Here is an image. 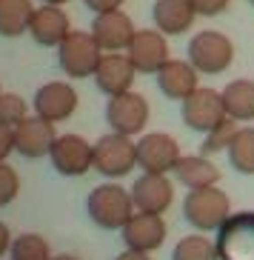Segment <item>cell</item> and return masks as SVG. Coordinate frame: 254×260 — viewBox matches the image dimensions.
Listing matches in <instances>:
<instances>
[{
	"mask_svg": "<svg viewBox=\"0 0 254 260\" xmlns=\"http://www.w3.org/2000/svg\"><path fill=\"white\" fill-rule=\"evenodd\" d=\"M123 243L126 249H134V252H154L160 249L163 240H166V223H163L160 214H149V212H137L131 214L129 223L123 229Z\"/></svg>",
	"mask_w": 254,
	"mask_h": 260,
	"instance_id": "cell-15",
	"label": "cell"
},
{
	"mask_svg": "<svg viewBox=\"0 0 254 260\" xmlns=\"http://www.w3.org/2000/svg\"><path fill=\"white\" fill-rule=\"evenodd\" d=\"M231 0H192V6L197 15L203 17H217V15H223L226 9H229Z\"/></svg>",
	"mask_w": 254,
	"mask_h": 260,
	"instance_id": "cell-30",
	"label": "cell"
},
{
	"mask_svg": "<svg viewBox=\"0 0 254 260\" xmlns=\"http://www.w3.org/2000/svg\"><path fill=\"white\" fill-rule=\"evenodd\" d=\"M234 135H237V123H234V117H226L217 129H211L206 135V140H203V146H200V154H217V152H229V146H231V140H234Z\"/></svg>",
	"mask_w": 254,
	"mask_h": 260,
	"instance_id": "cell-27",
	"label": "cell"
},
{
	"mask_svg": "<svg viewBox=\"0 0 254 260\" xmlns=\"http://www.w3.org/2000/svg\"><path fill=\"white\" fill-rule=\"evenodd\" d=\"M49 157L63 177H83L94 169V146L80 135H57Z\"/></svg>",
	"mask_w": 254,
	"mask_h": 260,
	"instance_id": "cell-10",
	"label": "cell"
},
{
	"mask_svg": "<svg viewBox=\"0 0 254 260\" xmlns=\"http://www.w3.org/2000/svg\"><path fill=\"white\" fill-rule=\"evenodd\" d=\"M174 177L189 191H194V189H206V186H217L220 169L208 160L206 154H186L174 166Z\"/></svg>",
	"mask_w": 254,
	"mask_h": 260,
	"instance_id": "cell-21",
	"label": "cell"
},
{
	"mask_svg": "<svg viewBox=\"0 0 254 260\" xmlns=\"http://www.w3.org/2000/svg\"><path fill=\"white\" fill-rule=\"evenodd\" d=\"M229 163L240 175H254V129H237L229 146Z\"/></svg>",
	"mask_w": 254,
	"mask_h": 260,
	"instance_id": "cell-24",
	"label": "cell"
},
{
	"mask_svg": "<svg viewBox=\"0 0 254 260\" xmlns=\"http://www.w3.org/2000/svg\"><path fill=\"white\" fill-rule=\"evenodd\" d=\"M126 54L131 57V63H134V69L140 75H157L171 60L166 35L160 29H137V35L131 40V46L126 49Z\"/></svg>",
	"mask_w": 254,
	"mask_h": 260,
	"instance_id": "cell-11",
	"label": "cell"
},
{
	"mask_svg": "<svg viewBox=\"0 0 254 260\" xmlns=\"http://www.w3.org/2000/svg\"><path fill=\"white\" fill-rule=\"evenodd\" d=\"M115 260H149L146 252H134V249H126V252H120Z\"/></svg>",
	"mask_w": 254,
	"mask_h": 260,
	"instance_id": "cell-34",
	"label": "cell"
},
{
	"mask_svg": "<svg viewBox=\"0 0 254 260\" xmlns=\"http://www.w3.org/2000/svg\"><path fill=\"white\" fill-rule=\"evenodd\" d=\"M226 115L234 120H254V83L251 80H231L223 89Z\"/></svg>",
	"mask_w": 254,
	"mask_h": 260,
	"instance_id": "cell-23",
	"label": "cell"
},
{
	"mask_svg": "<svg viewBox=\"0 0 254 260\" xmlns=\"http://www.w3.org/2000/svg\"><path fill=\"white\" fill-rule=\"evenodd\" d=\"M103 60V49L94 40L92 31L71 29L60 46H57V63L69 77H92Z\"/></svg>",
	"mask_w": 254,
	"mask_h": 260,
	"instance_id": "cell-3",
	"label": "cell"
},
{
	"mask_svg": "<svg viewBox=\"0 0 254 260\" xmlns=\"http://www.w3.org/2000/svg\"><path fill=\"white\" fill-rule=\"evenodd\" d=\"M52 260H77L75 254H57V257H52Z\"/></svg>",
	"mask_w": 254,
	"mask_h": 260,
	"instance_id": "cell-36",
	"label": "cell"
},
{
	"mask_svg": "<svg viewBox=\"0 0 254 260\" xmlns=\"http://www.w3.org/2000/svg\"><path fill=\"white\" fill-rule=\"evenodd\" d=\"M197 75L200 72L194 69L189 60H169L157 72V86H160V92L169 100H186L189 94H194L200 89Z\"/></svg>",
	"mask_w": 254,
	"mask_h": 260,
	"instance_id": "cell-19",
	"label": "cell"
},
{
	"mask_svg": "<svg viewBox=\"0 0 254 260\" xmlns=\"http://www.w3.org/2000/svg\"><path fill=\"white\" fill-rule=\"evenodd\" d=\"M134 63H131L129 54H120V52H108L103 54L100 66L94 72V83L103 94L115 98V94H123V92H131V83H134Z\"/></svg>",
	"mask_w": 254,
	"mask_h": 260,
	"instance_id": "cell-16",
	"label": "cell"
},
{
	"mask_svg": "<svg viewBox=\"0 0 254 260\" xmlns=\"http://www.w3.org/2000/svg\"><path fill=\"white\" fill-rule=\"evenodd\" d=\"M94 35V40L100 43L103 52H123V49L131 46V40L137 35L131 17L120 9L115 12H103V15H94V23L89 29Z\"/></svg>",
	"mask_w": 254,
	"mask_h": 260,
	"instance_id": "cell-13",
	"label": "cell"
},
{
	"mask_svg": "<svg viewBox=\"0 0 254 260\" xmlns=\"http://www.w3.org/2000/svg\"><path fill=\"white\" fill-rule=\"evenodd\" d=\"M0 94H3V92H0Z\"/></svg>",
	"mask_w": 254,
	"mask_h": 260,
	"instance_id": "cell-38",
	"label": "cell"
},
{
	"mask_svg": "<svg viewBox=\"0 0 254 260\" xmlns=\"http://www.w3.org/2000/svg\"><path fill=\"white\" fill-rule=\"evenodd\" d=\"M152 17L163 35H183L192 29L197 12H194L192 0H157L152 9Z\"/></svg>",
	"mask_w": 254,
	"mask_h": 260,
	"instance_id": "cell-20",
	"label": "cell"
},
{
	"mask_svg": "<svg viewBox=\"0 0 254 260\" xmlns=\"http://www.w3.org/2000/svg\"><path fill=\"white\" fill-rule=\"evenodd\" d=\"M234 60V46L223 31H197L189 40V63L203 75H220Z\"/></svg>",
	"mask_w": 254,
	"mask_h": 260,
	"instance_id": "cell-5",
	"label": "cell"
},
{
	"mask_svg": "<svg viewBox=\"0 0 254 260\" xmlns=\"http://www.w3.org/2000/svg\"><path fill=\"white\" fill-rule=\"evenodd\" d=\"M69 31H71L69 17H66V12L60 6H46L43 3L40 9H34L31 23H29V35L34 38L38 46H60Z\"/></svg>",
	"mask_w": 254,
	"mask_h": 260,
	"instance_id": "cell-18",
	"label": "cell"
},
{
	"mask_svg": "<svg viewBox=\"0 0 254 260\" xmlns=\"http://www.w3.org/2000/svg\"><path fill=\"white\" fill-rule=\"evenodd\" d=\"M86 212L92 217L94 226H100L106 232L123 229L129 217L134 214V203H131V191H126L117 183H100L94 186L86 198Z\"/></svg>",
	"mask_w": 254,
	"mask_h": 260,
	"instance_id": "cell-1",
	"label": "cell"
},
{
	"mask_svg": "<svg viewBox=\"0 0 254 260\" xmlns=\"http://www.w3.org/2000/svg\"><path fill=\"white\" fill-rule=\"evenodd\" d=\"M31 103H34V115L38 117H43L49 123H60V120L75 115L77 92L69 83H63V80H52V83H43L34 92Z\"/></svg>",
	"mask_w": 254,
	"mask_h": 260,
	"instance_id": "cell-12",
	"label": "cell"
},
{
	"mask_svg": "<svg viewBox=\"0 0 254 260\" xmlns=\"http://www.w3.org/2000/svg\"><path fill=\"white\" fill-rule=\"evenodd\" d=\"M34 6L29 0H0V38H20L29 31Z\"/></svg>",
	"mask_w": 254,
	"mask_h": 260,
	"instance_id": "cell-22",
	"label": "cell"
},
{
	"mask_svg": "<svg viewBox=\"0 0 254 260\" xmlns=\"http://www.w3.org/2000/svg\"><path fill=\"white\" fill-rule=\"evenodd\" d=\"M106 123L117 135H140L149 123V103L137 92H123L106 103Z\"/></svg>",
	"mask_w": 254,
	"mask_h": 260,
	"instance_id": "cell-9",
	"label": "cell"
},
{
	"mask_svg": "<svg viewBox=\"0 0 254 260\" xmlns=\"http://www.w3.org/2000/svg\"><path fill=\"white\" fill-rule=\"evenodd\" d=\"M171 260H220V252H217V243L208 240L206 235H186L174 252H171Z\"/></svg>",
	"mask_w": 254,
	"mask_h": 260,
	"instance_id": "cell-25",
	"label": "cell"
},
{
	"mask_svg": "<svg viewBox=\"0 0 254 260\" xmlns=\"http://www.w3.org/2000/svg\"><path fill=\"white\" fill-rule=\"evenodd\" d=\"M86 9H92L94 15H103V12H115L126 3V0H83Z\"/></svg>",
	"mask_w": 254,
	"mask_h": 260,
	"instance_id": "cell-32",
	"label": "cell"
},
{
	"mask_svg": "<svg viewBox=\"0 0 254 260\" xmlns=\"http://www.w3.org/2000/svg\"><path fill=\"white\" fill-rule=\"evenodd\" d=\"M183 123L194 132H203L208 135L211 129H217L220 123L226 120V103H223V92H214V89H197L194 94L183 100Z\"/></svg>",
	"mask_w": 254,
	"mask_h": 260,
	"instance_id": "cell-7",
	"label": "cell"
},
{
	"mask_svg": "<svg viewBox=\"0 0 254 260\" xmlns=\"http://www.w3.org/2000/svg\"><path fill=\"white\" fill-rule=\"evenodd\" d=\"M20 191V177H17L15 166H9L6 160H0V206H6L17 198Z\"/></svg>",
	"mask_w": 254,
	"mask_h": 260,
	"instance_id": "cell-29",
	"label": "cell"
},
{
	"mask_svg": "<svg viewBox=\"0 0 254 260\" xmlns=\"http://www.w3.org/2000/svg\"><path fill=\"white\" fill-rule=\"evenodd\" d=\"M26 117H29V109H26V100L20 98V94H15V92L0 94V120L17 129Z\"/></svg>",
	"mask_w": 254,
	"mask_h": 260,
	"instance_id": "cell-28",
	"label": "cell"
},
{
	"mask_svg": "<svg viewBox=\"0 0 254 260\" xmlns=\"http://www.w3.org/2000/svg\"><path fill=\"white\" fill-rule=\"evenodd\" d=\"M54 140V123L43 120V117H26L20 126L15 129V152H20L29 160H38V157H46L52 152Z\"/></svg>",
	"mask_w": 254,
	"mask_h": 260,
	"instance_id": "cell-17",
	"label": "cell"
},
{
	"mask_svg": "<svg viewBox=\"0 0 254 260\" xmlns=\"http://www.w3.org/2000/svg\"><path fill=\"white\" fill-rule=\"evenodd\" d=\"M183 217L197 232H217L231 217V200L217 186L194 189L183 200Z\"/></svg>",
	"mask_w": 254,
	"mask_h": 260,
	"instance_id": "cell-2",
	"label": "cell"
},
{
	"mask_svg": "<svg viewBox=\"0 0 254 260\" xmlns=\"http://www.w3.org/2000/svg\"><path fill=\"white\" fill-rule=\"evenodd\" d=\"M12 260H52V249H49L46 237L29 232V235L15 237V243H12Z\"/></svg>",
	"mask_w": 254,
	"mask_h": 260,
	"instance_id": "cell-26",
	"label": "cell"
},
{
	"mask_svg": "<svg viewBox=\"0 0 254 260\" xmlns=\"http://www.w3.org/2000/svg\"><path fill=\"white\" fill-rule=\"evenodd\" d=\"M12 243H15V240H12V235H9V226L0 223V257H3L6 252H12Z\"/></svg>",
	"mask_w": 254,
	"mask_h": 260,
	"instance_id": "cell-33",
	"label": "cell"
},
{
	"mask_svg": "<svg viewBox=\"0 0 254 260\" xmlns=\"http://www.w3.org/2000/svg\"><path fill=\"white\" fill-rule=\"evenodd\" d=\"M137 166V143L129 135H117L108 132L94 143V172L103 177H126L131 169Z\"/></svg>",
	"mask_w": 254,
	"mask_h": 260,
	"instance_id": "cell-4",
	"label": "cell"
},
{
	"mask_svg": "<svg viewBox=\"0 0 254 260\" xmlns=\"http://www.w3.org/2000/svg\"><path fill=\"white\" fill-rule=\"evenodd\" d=\"M15 152V126L0 120V160H6Z\"/></svg>",
	"mask_w": 254,
	"mask_h": 260,
	"instance_id": "cell-31",
	"label": "cell"
},
{
	"mask_svg": "<svg viewBox=\"0 0 254 260\" xmlns=\"http://www.w3.org/2000/svg\"><path fill=\"white\" fill-rule=\"evenodd\" d=\"M248 3H251V6H254V0H248Z\"/></svg>",
	"mask_w": 254,
	"mask_h": 260,
	"instance_id": "cell-37",
	"label": "cell"
},
{
	"mask_svg": "<svg viewBox=\"0 0 254 260\" xmlns=\"http://www.w3.org/2000/svg\"><path fill=\"white\" fill-rule=\"evenodd\" d=\"M180 154L177 140L166 132H149L137 140V166L149 175H169L174 172Z\"/></svg>",
	"mask_w": 254,
	"mask_h": 260,
	"instance_id": "cell-8",
	"label": "cell"
},
{
	"mask_svg": "<svg viewBox=\"0 0 254 260\" xmlns=\"http://www.w3.org/2000/svg\"><path fill=\"white\" fill-rule=\"evenodd\" d=\"M129 191H131L134 209L137 212H149V214H163L171 206V200H174V186H171V180L166 175L143 172Z\"/></svg>",
	"mask_w": 254,
	"mask_h": 260,
	"instance_id": "cell-14",
	"label": "cell"
},
{
	"mask_svg": "<svg viewBox=\"0 0 254 260\" xmlns=\"http://www.w3.org/2000/svg\"><path fill=\"white\" fill-rule=\"evenodd\" d=\"M40 3H46V6H63V3H69V0H40Z\"/></svg>",
	"mask_w": 254,
	"mask_h": 260,
	"instance_id": "cell-35",
	"label": "cell"
},
{
	"mask_svg": "<svg viewBox=\"0 0 254 260\" xmlns=\"http://www.w3.org/2000/svg\"><path fill=\"white\" fill-rule=\"evenodd\" d=\"M220 260H254V212H237L217 229Z\"/></svg>",
	"mask_w": 254,
	"mask_h": 260,
	"instance_id": "cell-6",
	"label": "cell"
}]
</instances>
